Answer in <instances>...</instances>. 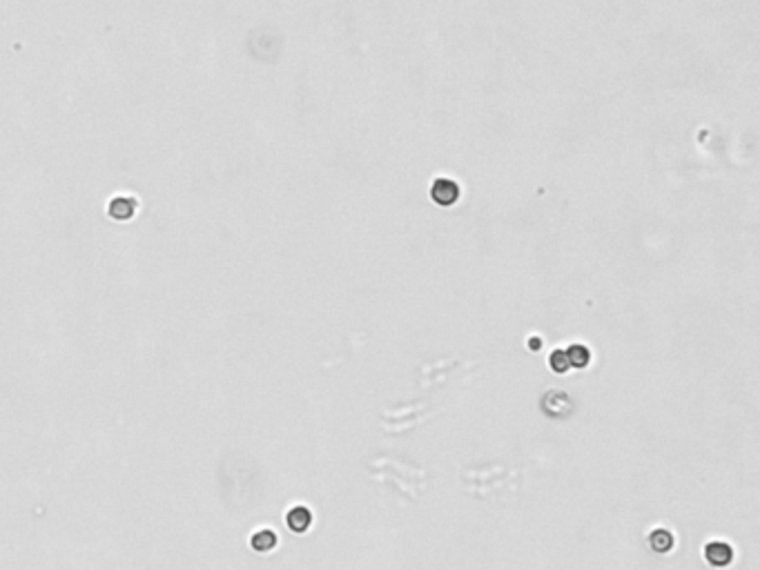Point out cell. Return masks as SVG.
<instances>
[{
	"label": "cell",
	"instance_id": "ba28073f",
	"mask_svg": "<svg viewBox=\"0 0 760 570\" xmlns=\"http://www.w3.org/2000/svg\"><path fill=\"white\" fill-rule=\"evenodd\" d=\"M548 364H551V368H553L555 372H560V374H565V372L571 368V364H569V359H567V352H565V350H555V352H553L551 357H548Z\"/></svg>",
	"mask_w": 760,
	"mask_h": 570
},
{
	"label": "cell",
	"instance_id": "52a82bcc",
	"mask_svg": "<svg viewBox=\"0 0 760 570\" xmlns=\"http://www.w3.org/2000/svg\"><path fill=\"white\" fill-rule=\"evenodd\" d=\"M567 359L573 368H586L588 361H591V352H588V347L575 343L567 350Z\"/></svg>",
	"mask_w": 760,
	"mask_h": 570
},
{
	"label": "cell",
	"instance_id": "277c9868",
	"mask_svg": "<svg viewBox=\"0 0 760 570\" xmlns=\"http://www.w3.org/2000/svg\"><path fill=\"white\" fill-rule=\"evenodd\" d=\"M285 522H288V528H290L292 533H306V530L310 528V524H312V512L308 508H304V506H297V508H292L290 512H288Z\"/></svg>",
	"mask_w": 760,
	"mask_h": 570
},
{
	"label": "cell",
	"instance_id": "8992f818",
	"mask_svg": "<svg viewBox=\"0 0 760 570\" xmlns=\"http://www.w3.org/2000/svg\"><path fill=\"white\" fill-rule=\"evenodd\" d=\"M250 546L257 552H268V550H272L274 546H277V535H274L272 530H259V533L252 535Z\"/></svg>",
	"mask_w": 760,
	"mask_h": 570
},
{
	"label": "cell",
	"instance_id": "5b68a950",
	"mask_svg": "<svg viewBox=\"0 0 760 570\" xmlns=\"http://www.w3.org/2000/svg\"><path fill=\"white\" fill-rule=\"evenodd\" d=\"M649 543H651V548L656 552H669L671 546H674V535L669 533V530L658 528V530H653V533L649 535Z\"/></svg>",
	"mask_w": 760,
	"mask_h": 570
},
{
	"label": "cell",
	"instance_id": "7a4b0ae2",
	"mask_svg": "<svg viewBox=\"0 0 760 570\" xmlns=\"http://www.w3.org/2000/svg\"><path fill=\"white\" fill-rule=\"evenodd\" d=\"M139 210V201L134 197H114L108 205V216L114 221H129Z\"/></svg>",
	"mask_w": 760,
	"mask_h": 570
},
{
	"label": "cell",
	"instance_id": "3957f363",
	"mask_svg": "<svg viewBox=\"0 0 760 570\" xmlns=\"http://www.w3.org/2000/svg\"><path fill=\"white\" fill-rule=\"evenodd\" d=\"M704 557H707V562H709L711 566H727L729 562H731V557H733V552H731V546H727V543H723V541H711V543H707V548H704Z\"/></svg>",
	"mask_w": 760,
	"mask_h": 570
},
{
	"label": "cell",
	"instance_id": "6da1fadb",
	"mask_svg": "<svg viewBox=\"0 0 760 570\" xmlns=\"http://www.w3.org/2000/svg\"><path fill=\"white\" fill-rule=\"evenodd\" d=\"M430 197L437 205L449 207V205H453L457 199H460V187H457V183L451 178H437L435 183H432Z\"/></svg>",
	"mask_w": 760,
	"mask_h": 570
}]
</instances>
